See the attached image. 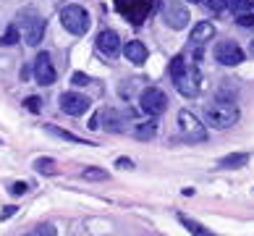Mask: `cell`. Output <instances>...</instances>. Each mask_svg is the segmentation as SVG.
<instances>
[{"label":"cell","mask_w":254,"mask_h":236,"mask_svg":"<svg viewBox=\"0 0 254 236\" xmlns=\"http://www.w3.org/2000/svg\"><path fill=\"white\" fill-rule=\"evenodd\" d=\"M18 40H21V34H18V26H16V24H11V26H8V29H5V34L0 37V45L11 47V45H16Z\"/></svg>","instance_id":"cell-22"},{"label":"cell","mask_w":254,"mask_h":236,"mask_svg":"<svg viewBox=\"0 0 254 236\" xmlns=\"http://www.w3.org/2000/svg\"><path fill=\"white\" fill-rule=\"evenodd\" d=\"M239 118H241V113L231 100H218L212 105H207V124L215 129H231L239 124Z\"/></svg>","instance_id":"cell-2"},{"label":"cell","mask_w":254,"mask_h":236,"mask_svg":"<svg viewBox=\"0 0 254 236\" xmlns=\"http://www.w3.org/2000/svg\"><path fill=\"white\" fill-rule=\"evenodd\" d=\"M189 3H196V0H189Z\"/></svg>","instance_id":"cell-34"},{"label":"cell","mask_w":254,"mask_h":236,"mask_svg":"<svg viewBox=\"0 0 254 236\" xmlns=\"http://www.w3.org/2000/svg\"><path fill=\"white\" fill-rule=\"evenodd\" d=\"M29 192V186H26L24 181H16V184H11V194L13 197H21V194H26Z\"/></svg>","instance_id":"cell-28"},{"label":"cell","mask_w":254,"mask_h":236,"mask_svg":"<svg viewBox=\"0 0 254 236\" xmlns=\"http://www.w3.org/2000/svg\"><path fill=\"white\" fill-rule=\"evenodd\" d=\"M215 37V26L210 24V21H199L191 29V34H189V40L191 42H196V45H202V42H210Z\"/></svg>","instance_id":"cell-15"},{"label":"cell","mask_w":254,"mask_h":236,"mask_svg":"<svg viewBox=\"0 0 254 236\" xmlns=\"http://www.w3.org/2000/svg\"><path fill=\"white\" fill-rule=\"evenodd\" d=\"M34 79L42 84V87H50V84H55V79H58V74H55L53 69V61H50V53H40L34 61Z\"/></svg>","instance_id":"cell-10"},{"label":"cell","mask_w":254,"mask_h":236,"mask_svg":"<svg viewBox=\"0 0 254 236\" xmlns=\"http://www.w3.org/2000/svg\"><path fill=\"white\" fill-rule=\"evenodd\" d=\"M199 3H202L212 16H220V13L225 11V0H199Z\"/></svg>","instance_id":"cell-24"},{"label":"cell","mask_w":254,"mask_h":236,"mask_svg":"<svg viewBox=\"0 0 254 236\" xmlns=\"http://www.w3.org/2000/svg\"><path fill=\"white\" fill-rule=\"evenodd\" d=\"M18 21H21V37L29 47H37L42 42L45 34V18L34 11H21L18 13Z\"/></svg>","instance_id":"cell-5"},{"label":"cell","mask_w":254,"mask_h":236,"mask_svg":"<svg viewBox=\"0 0 254 236\" xmlns=\"http://www.w3.org/2000/svg\"><path fill=\"white\" fill-rule=\"evenodd\" d=\"M61 24H63V29H68L71 34L81 37V34L89 32L92 18H89V13L84 11L81 5H65L61 11Z\"/></svg>","instance_id":"cell-4"},{"label":"cell","mask_w":254,"mask_h":236,"mask_svg":"<svg viewBox=\"0 0 254 236\" xmlns=\"http://www.w3.org/2000/svg\"><path fill=\"white\" fill-rule=\"evenodd\" d=\"M116 165H118V168H124V171H128V168H134V163H131L128 157H118V160H116Z\"/></svg>","instance_id":"cell-31"},{"label":"cell","mask_w":254,"mask_h":236,"mask_svg":"<svg viewBox=\"0 0 254 236\" xmlns=\"http://www.w3.org/2000/svg\"><path fill=\"white\" fill-rule=\"evenodd\" d=\"M24 105H26V110L40 113V110H42V100H40V97H26V100H24Z\"/></svg>","instance_id":"cell-27"},{"label":"cell","mask_w":254,"mask_h":236,"mask_svg":"<svg viewBox=\"0 0 254 236\" xmlns=\"http://www.w3.org/2000/svg\"><path fill=\"white\" fill-rule=\"evenodd\" d=\"M249 163V153H233V155H225L218 160L220 168H244Z\"/></svg>","instance_id":"cell-17"},{"label":"cell","mask_w":254,"mask_h":236,"mask_svg":"<svg viewBox=\"0 0 254 236\" xmlns=\"http://www.w3.org/2000/svg\"><path fill=\"white\" fill-rule=\"evenodd\" d=\"M171 79L184 97H196L199 94V84H202L199 69L194 63H186L184 55H176L171 61Z\"/></svg>","instance_id":"cell-1"},{"label":"cell","mask_w":254,"mask_h":236,"mask_svg":"<svg viewBox=\"0 0 254 236\" xmlns=\"http://www.w3.org/2000/svg\"><path fill=\"white\" fill-rule=\"evenodd\" d=\"M45 131L53 134V137H58V139H63V142H76V145H81V137L71 134V131H65V129H58L55 124H48V126H45Z\"/></svg>","instance_id":"cell-20"},{"label":"cell","mask_w":254,"mask_h":236,"mask_svg":"<svg viewBox=\"0 0 254 236\" xmlns=\"http://www.w3.org/2000/svg\"><path fill=\"white\" fill-rule=\"evenodd\" d=\"M249 55H252V58H254V40H252V45H249Z\"/></svg>","instance_id":"cell-33"},{"label":"cell","mask_w":254,"mask_h":236,"mask_svg":"<svg viewBox=\"0 0 254 236\" xmlns=\"http://www.w3.org/2000/svg\"><path fill=\"white\" fill-rule=\"evenodd\" d=\"M124 53H126V58L134 63V66H142V63L147 61V45H144L142 40H131V42H126Z\"/></svg>","instance_id":"cell-14"},{"label":"cell","mask_w":254,"mask_h":236,"mask_svg":"<svg viewBox=\"0 0 254 236\" xmlns=\"http://www.w3.org/2000/svg\"><path fill=\"white\" fill-rule=\"evenodd\" d=\"M178 221H181V226L186 231H191V236H215L210 229H204L202 223H196L194 218H189V215H178Z\"/></svg>","instance_id":"cell-16"},{"label":"cell","mask_w":254,"mask_h":236,"mask_svg":"<svg viewBox=\"0 0 254 236\" xmlns=\"http://www.w3.org/2000/svg\"><path fill=\"white\" fill-rule=\"evenodd\" d=\"M16 210H18V207H13V205H8V207H3V213H0V218H13V215H16Z\"/></svg>","instance_id":"cell-30"},{"label":"cell","mask_w":254,"mask_h":236,"mask_svg":"<svg viewBox=\"0 0 254 236\" xmlns=\"http://www.w3.org/2000/svg\"><path fill=\"white\" fill-rule=\"evenodd\" d=\"M189 21H191L189 8H186L181 0H171V3L165 5V24L171 26V29H184Z\"/></svg>","instance_id":"cell-9"},{"label":"cell","mask_w":254,"mask_h":236,"mask_svg":"<svg viewBox=\"0 0 254 236\" xmlns=\"http://www.w3.org/2000/svg\"><path fill=\"white\" fill-rule=\"evenodd\" d=\"M34 171H40V173H45V176H55V160H53V157L34 160Z\"/></svg>","instance_id":"cell-21"},{"label":"cell","mask_w":254,"mask_h":236,"mask_svg":"<svg viewBox=\"0 0 254 236\" xmlns=\"http://www.w3.org/2000/svg\"><path fill=\"white\" fill-rule=\"evenodd\" d=\"M89 129H92V131H97V129H100V113H97V116H92V121H89Z\"/></svg>","instance_id":"cell-32"},{"label":"cell","mask_w":254,"mask_h":236,"mask_svg":"<svg viewBox=\"0 0 254 236\" xmlns=\"http://www.w3.org/2000/svg\"><path fill=\"white\" fill-rule=\"evenodd\" d=\"M215 61L220 66H239V63H244V50L231 40L218 42L215 45Z\"/></svg>","instance_id":"cell-8"},{"label":"cell","mask_w":254,"mask_h":236,"mask_svg":"<svg viewBox=\"0 0 254 236\" xmlns=\"http://www.w3.org/2000/svg\"><path fill=\"white\" fill-rule=\"evenodd\" d=\"M100 121L105 126L102 129H108V131H113V134H121V131H124V116H121L118 110H113V108H108V110H100Z\"/></svg>","instance_id":"cell-13"},{"label":"cell","mask_w":254,"mask_h":236,"mask_svg":"<svg viewBox=\"0 0 254 236\" xmlns=\"http://www.w3.org/2000/svg\"><path fill=\"white\" fill-rule=\"evenodd\" d=\"M81 178H87V181H105L108 173H105V168H84Z\"/></svg>","instance_id":"cell-23"},{"label":"cell","mask_w":254,"mask_h":236,"mask_svg":"<svg viewBox=\"0 0 254 236\" xmlns=\"http://www.w3.org/2000/svg\"><path fill=\"white\" fill-rule=\"evenodd\" d=\"M139 108H142L147 116L157 118L160 113H165V108H168L165 92H163V89H157V87H147V89H142V94H139Z\"/></svg>","instance_id":"cell-6"},{"label":"cell","mask_w":254,"mask_h":236,"mask_svg":"<svg viewBox=\"0 0 254 236\" xmlns=\"http://www.w3.org/2000/svg\"><path fill=\"white\" fill-rule=\"evenodd\" d=\"M225 8H231L233 13H254V0H225Z\"/></svg>","instance_id":"cell-19"},{"label":"cell","mask_w":254,"mask_h":236,"mask_svg":"<svg viewBox=\"0 0 254 236\" xmlns=\"http://www.w3.org/2000/svg\"><path fill=\"white\" fill-rule=\"evenodd\" d=\"M236 21H239V26H244V29H254V13H239Z\"/></svg>","instance_id":"cell-26"},{"label":"cell","mask_w":254,"mask_h":236,"mask_svg":"<svg viewBox=\"0 0 254 236\" xmlns=\"http://www.w3.org/2000/svg\"><path fill=\"white\" fill-rule=\"evenodd\" d=\"M157 134V124H155V121H142V124H136L134 126V137L136 139H152Z\"/></svg>","instance_id":"cell-18"},{"label":"cell","mask_w":254,"mask_h":236,"mask_svg":"<svg viewBox=\"0 0 254 236\" xmlns=\"http://www.w3.org/2000/svg\"><path fill=\"white\" fill-rule=\"evenodd\" d=\"M178 126H181V134L189 142H204L207 139V129L202 126V121L189 110H178Z\"/></svg>","instance_id":"cell-7"},{"label":"cell","mask_w":254,"mask_h":236,"mask_svg":"<svg viewBox=\"0 0 254 236\" xmlns=\"http://www.w3.org/2000/svg\"><path fill=\"white\" fill-rule=\"evenodd\" d=\"M71 81L76 84V87H84V84H89V77H87V74H73Z\"/></svg>","instance_id":"cell-29"},{"label":"cell","mask_w":254,"mask_h":236,"mask_svg":"<svg viewBox=\"0 0 254 236\" xmlns=\"http://www.w3.org/2000/svg\"><path fill=\"white\" fill-rule=\"evenodd\" d=\"M58 102H61V110L68 113V116H84L89 110V100L79 92H63Z\"/></svg>","instance_id":"cell-11"},{"label":"cell","mask_w":254,"mask_h":236,"mask_svg":"<svg viewBox=\"0 0 254 236\" xmlns=\"http://www.w3.org/2000/svg\"><path fill=\"white\" fill-rule=\"evenodd\" d=\"M155 5H157V0H116V11L134 26L144 24L152 16Z\"/></svg>","instance_id":"cell-3"},{"label":"cell","mask_w":254,"mask_h":236,"mask_svg":"<svg viewBox=\"0 0 254 236\" xmlns=\"http://www.w3.org/2000/svg\"><path fill=\"white\" fill-rule=\"evenodd\" d=\"M24 236H55V229L50 223H42V226H37L34 231H29V234H24Z\"/></svg>","instance_id":"cell-25"},{"label":"cell","mask_w":254,"mask_h":236,"mask_svg":"<svg viewBox=\"0 0 254 236\" xmlns=\"http://www.w3.org/2000/svg\"><path fill=\"white\" fill-rule=\"evenodd\" d=\"M97 50L105 55V58H116V55L121 53V37L118 32H113V29H102L97 34Z\"/></svg>","instance_id":"cell-12"}]
</instances>
